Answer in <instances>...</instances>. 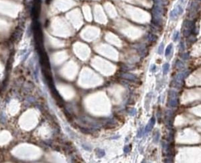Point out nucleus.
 <instances>
[{
	"label": "nucleus",
	"instance_id": "1",
	"mask_svg": "<svg viewBox=\"0 0 201 163\" xmlns=\"http://www.w3.org/2000/svg\"><path fill=\"white\" fill-rule=\"evenodd\" d=\"M178 103V94L175 91L171 90L168 93V105L174 107H176Z\"/></svg>",
	"mask_w": 201,
	"mask_h": 163
},
{
	"label": "nucleus",
	"instance_id": "2",
	"mask_svg": "<svg viewBox=\"0 0 201 163\" xmlns=\"http://www.w3.org/2000/svg\"><path fill=\"white\" fill-rule=\"evenodd\" d=\"M155 121H156V120H155V118H152L150 120L149 123L147 124V125L146 127V130H145L146 133L149 132H150L152 130V129L153 128V126H154V124H155Z\"/></svg>",
	"mask_w": 201,
	"mask_h": 163
},
{
	"label": "nucleus",
	"instance_id": "3",
	"mask_svg": "<svg viewBox=\"0 0 201 163\" xmlns=\"http://www.w3.org/2000/svg\"><path fill=\"white\" fill-rule=\"evenodd\" d=\"M186 74L184 72V73H181V74H179L176 77V78L175 79V83L178 85H180L182 83V82L183 81L184 78H185L186 77Z\"/></svg>",
	"mask_w": 201,
	"mask_h": 163
},
{
	"label": "nucleus",
	"instance_id": "4",
	"mask_svg": "<svg viewBox=\"0 0 201 163\" xmlns=\"http://www.w3.org/2000/svg\"><path fill=\"white\" fill-rule=\"evenodd\" d=\"M172 118H173V115H172V112L171 111H168L167 112V115L166 116V120L167 121V124L170 125V126H172Z\"/></svg>",
	"mask_w": 201,
	"mask_h": 163
},
{
	"label": "nucleus",
	"instance_id": "5",
	"mask_svg": "<svg viewBox=\"0 0 201 163\" xmlns=\"http://www.w3.org/2000/svg\"><path fill=\"white\" fill-rule=\"evenodd\" d=\"M169 69H170V65L168 63H166L165 64H164L163 66V73L164 75H166L168 72L169 71Z\"/></svg>",
	"mask_w": 201,
	"mask_h": 163
},
{
	"label": "nucleus",
	"instance_id": "6",
	"mask_svg": "<svg viewBox=\"0 0 201 163\" xmlns=\"http://www.w3.org/2000/svg\"><path fill=\"white\" fill-rule=\"evenodd\" d=\"M172 49V44H170L168 45V46L166 48V57H168V55L171 53Z\"/></svg>",
	"mask_w": 201,
	"mask_h": 163
},
{
	"label": "nucleus",
	"instance_id": "7",
	"mask_svg": "<svg viewBox=\"0 0 201 163\" xmlns=\"http://www.w3.org/2000/svg\"><path fill=\"white\" fill-rule=\"evenodd\" d=\"M178 14V9H176L173 10L172 12H170V18H176L177 15Z\"/></svg>",
	"mask_w": 201,
	"mask_h": 163
},
{
	"label": "nucleus",
	"instance_id": "8",
	"mask_svg": "<svg viewBox=\"0 0 201 163\" xmlns=\"http://www.w3.org/2000/svg\"><path fill=\"white\" fill-rule=\"evenodd\" d=\"M164 50V44L162 43L160 46H159V48H158V53L159 54H161L162 53V52Z\"/></svg>",
	"mask_w": 201,
	"mask_h": 163
},
{
	"label": "nucleus",
	"instance_id": "9",
	"mask_svg": "<svg viewBox=\"0 0 201 163\" xmlns=\"http://www.w3.org/2000/svg\"><path fill=\"white\" fill-rule=\"evenodd\" d=\"M178 36H179V32H176L174 34V36H173V40H174L175 42L178 40Z\"/></svg>",
	"mask_w": 201,
	"mask_h": 163
},
{
	"label": "nucleus",
	"instance_id": "10",
	"mask_svg": "<svg viewBox=\"0 0 201 163\" xmlns=\"http://www.w3.org/2000/svg\"><path fill=\"white\" fill-rule=\"evenodd\" d=\"M159 132H158L157 134H156V137L154 138V142H158V140H159Z\"/></svg>",
	"mask_w": 201,
	"mask_h": 163
}]
</instances>
